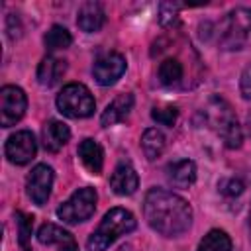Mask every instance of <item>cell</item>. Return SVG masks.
<instances>
[{"instance_id":"cell-1","label":"cell","mask_w":251,"mask_h":251,"mask_svg":"<svg viewBox=\"0 0 251 251\" xmlns=\"http://www.w3.org/2000/svg\"><path fill=\"white\" fill-rule=\"evenodd\" d=\"M143 218L153 231L176 237L192 226V208L182 196L167 188H151L143 198Z\"/></svg>"},{"instance_id":"cell-2","label":"cell","mask_w":251,"mask_h":251,"mask_svg":"<svg viewBox=\"0 0 251 251\" xmlns=\"http://www.w3.org/2000/svg\"><path fill=\"white\" fill-rule=\"evenodd\" d=\"M206 126L222 139L227 149H239L243 141V131L231 104L222 96H210L202 110Z\"/></svg>"},{"instance_id":"cell-3","label":"cell","mask_w":251,"mask_h":251,"mask_svg":"<svg viewBox=\"0 0 251 251\" xmlns=\"http://www.w3.org/2000/svg\"><path fill=\"white\" fill-rule=\"evenodd\" d=\"M216 41L224 51H241L251 45V8L229 10L216 27Z\"/></svg>"},{"instance_id":"cell-4","label":"cell","mask_w":251,"mask_h":251,"mask_svg":"<svg viewBox=\"0 0 251 251\" xmlns=\"http://www.w3.org/2000/svg\"><path fill=\"white\" fill-rule=\"evenodd\" d=\"M137 227L135 216L126 208H112L104 214L100 226L90 233L86 247L88 251H106L118 237L131 233Z\"/></svg>"},{"instance_id":"cell-5","label":"cell","mask_w":251,"mask_h":251,"mask_svg":"<svg viewBox=\"0 0 251 251\" xmlns=\"http://www.w3.org/2000/svg\"><path fill=\"white\" fill-rule=\"evenodd\" d=\"M57 108L67 118L82 120L94 114L96 102H94L92 92L82 82H69L57 94Z\"/></svg>"},{"instance_id":"cell-6","label":"cell","mask_w":251,"mask_h":251,"mask_svg":"<svg viewBox=\"0 0 251 251\" xmlns=\"http://www.w3.org/2000/svg\"><path fill=\"white\" fill-rule=\"evenodd\" d=\"M96 200H98L96 190L92 186H82V188L75 190L57 208V218L65 224H71V226L86 222L96 210Z\"/></svg>"},{"instance_id":"cell-7","label":"cell","mask_w":251,"mask_h":251,"mask_svg":"<svg viewBox=\"0 0 251 251\" xmlns=\"http://www.w3.org/2000/svg\"><path fill=\"white\" fill-rule=\"evenodd\" d=\"M27 110V96L16 84H6L0 90V124L2 127L16 126Z\"/></svg>"},{"instance_id":"cell-8","label":"cell","mask_w":251,"mask_h":251,"mask_svg":"<svg viewBox=\"0 0 251 251\" xmlns=\"http://www.w3.org/2000/svg\"><path fill=\"white\" fill-rule=\"evenodd\" d=\"M37 153V141L29 129H20L6 139L4 155L12 165H27Z\"/></svg>"},{"instance_id":"cell-9","label":"cell","mask_w":251,"mask_h":251,"mask_svg":"<svg viewBox=\"0 0 251 251\" xmlns=\"http://www.w3.org/2000/svg\"><path fill=\"white\" fill-rule=\"evenodd\" d=\"M127 69V61L122 53L118 51H108L104 55H100L94 65H92V76L100 86H110L114 84L118 78H122V75Z\"/></svg>"},{"instance_id":"cell-10","label":"cell","mask_w":251,"mask_h":251,"mask_svg":"<svg viewBox=\"0 0 251 251\" xmlns=\"http://www.w3.org/2000/svg\"><path fill=\"white\" fill-rule=\"evenodd\" d=\"M53 178H55L53 169L45 163H39L31 169V173L27 175V180H25V192L33 204H37V206L47 204V200L51 196V188H53Z\"/></svg>"},{"instance_id":"cell-11","label":"cell","mask_w":251,"mask_h":251,"mask_svg":"<svg viewBox=\"0 0 251 251\" xmlns=\"http://www.w3.org/2000/svg\"><path fill=\"white\" fill-rule=\"evenodd\" d=\"M137 186H139V176H137L133 165L129 161H122L110 176V188L118 196H129L137 190Z\"/></svg>"},{"instance_id":"cell-12","label":"cell","mask_w":251,"mask_h":251,"mask_svg":"<svg viewBox=\"0 0 251 251\" xmlns=\"http://www.w3.org/2000/svg\"><path fill=\"white\" fill-rule=\"evenodd\" d=\"M165 176L171 186L175 188H188L196 180V165L190 159H178L167 165Z\"/></svg>"},{"instance_id":"cell-13","label":"cell","mask_w":251,"mask_h":251,"mask_svg":"<svg viewBox=\"0 0 251 251\" xmlns=\"http://www.w3.org/2000/svg\"><path fill=\"white\" fill-rule=\"evenodd\" d=\"M184 63L180 57H165L157 67V78L167 88H178L184 84Z\"/></svg>"},{"instance_id":"cell-14","label":"cell","mask_w":251,"mask_h":251,"mask_svg":"<svg viewBox=\"0 0 251 251\" xmlns=\"http://www.w3.org/2000/svg\"><path fill=\"white\" fill-rule=\"evenodd\" d=\"M106 22V12L100 2H84L76 14V25L84 33H96Z\"/></svg>"},{"instance_id":"cell-15","label":"cell","mask_w":251,"mask_h":251,"mask_svg":"<svg viewBox=\"0 0 251 251\" xmlns=\"http://www.w3.org/2000/svg\"><path fill=\"white\" fill-rule=\"evenodd\" d=\"M71 139V129L67 124L59 122V120H49L43 129H41V141H43V147L51 153H57L61 151L67 141Z\"/></svg>"},{"instance_id":"cell-16","label":"cell","mask_w":251,"mask_h":251,"mask_svg":"<svg viewBox=\"0 0 251 251\" xmlns=\"http://www.w3.org/2000/svg\"><path fill=\"white\" fill-rule=\"evenodd\" d=\"M67 73V61L65 59H59L55 55H47L41 59L39 67H37V80L41 86H55L63 75Z\"/></svg>"},{"instance_id":"cell-17","label":"cell","mask_w":251,"mask_h":251,"mask_svg":"<svg viewBox=\"0 0 251 251\" xmlns=\"http://www.w3.org/2000/svg\"><path fill=\"white\" fill-rule=\"evenodd\" d=\"M131 108H133V96H131V94H118V96L106 106V110L102 112L100 124H102L104 127H110V126H114V124H120V122H124V120L129 116Z\"/></svg>"},{"instance_id":"cell-18","label":"cell","mask_w":251,"mask_h":251,"mask_svg":"<svg viewBox=\"0 0 251 251\" xmlns=\"http://www.w3.org/2000/svg\"><path fill=\"white\" fill-rule=\"evenodd\" d=\"M82 165L86 167L88 173L92 175H100L102 173V167H104V151L100 147V143L92 137H86L78 143V149H76Z\"/></svg>"},{"instance_id":"cell-19","label":"cell","mask_w":251,"mask_h":251,"mask_svg":"<svg viewBox=\"0 0 251 251\" xmlns=\"http://www.w3.org/2000/svg\"><path fill=\"white\" fill-rule=\"evenodd\" d=\"M141 149L149 161H155L165 151V135L157 127H147L141 135Z\"/></svg>"},{"instance_id":"cell-20","label":"cell","mask_w":251,"mask_h":251,"mask_svg":"<svg viewBox=\"0 0 251 251\" xmlns=\"http://www.w3.org/2000/svg\"><path fill=\"white\" fill-rule=\"evenodd\" d=\"M196 251H233V243L224 229H210L200 239Z\"/></svg>"},{"instance_id":"cell-21","label":"cell","mask_w":251,"mask_h":251,"mask_svg":"<svg viewBox=\"0 0 251 251\" xmlns=\"http://www.w3.org/2000/svg\"><path fill=\"white\" fill-rule=\"evenodd\" d=\"M43 43L47 47V51H61V49H67L71 43H73V35L69 33L67 27L55 24L47 29V33L43 35Z\"/></svg>"},{"instance_id":"cell-22","label":"cell","mask_w":251,"mask_h":251,"mask_svg":"<svg viewBox=\"0 0 251 251\" xmlns=\"http://www.w3.org/2000/svg\"><path fill=\"white\" fill-rule=\"evenodd\" d=\"M18 224V243L22 251H31V231H33V216L25 212H16Z\"/></svg>"},{"instance_id":"cell-23","label":"cell","mask_w":251,"mask_h":251,"mask_svg":"<svg viewBox=\"0 0 251 251\" xmlns=\"http://www.w3.org/2000/svg\"><path fill=\"white\" fill-rule=\"evenodd\" d=\"M67 235L69 231L59 227L57 224H43L37 231V241L43 245H59Z\"/></svg>"},{"instance_id":"cell-24","label":"cell","mask_w":251,"mask_h":251,"mask_svg":"<svg viewBox=\"0 0 251 251\" xmlns=\"http://www.w3.org/2000/svg\"><path fill=\"white\" fill-rule=\"evenodd\" d=\"M151 118H153L157 124H161V126L173 127L175 122H176V118H178V110H176L175 106H171V104L155 106V108L151 110Z\"/></svg>"},{"instance_id":"cell-25","label":"cell","mask_w":251,"mask_h":251,"mask_svg":"<svg viewBox=\"0 0 251 251\" xmlns=\"http://www.w3.org/2000/svg\"><path fill=\"white\" fill-rule=\"evenodd\" d=\"M218 188H220V192H222L226 198H235V196H239V194L243 192L245 184H243L241 178L229 176V178H222V180L218 182Z\"/></svg>"},{"instance_id":"cell-26","label":"cell","mask_w":251,"mask_h":251,"mask_svg":"<svg viewBox=\"0 0 251 251\" xmlns=\"http://www.w3.org/2000/svg\"><path fill=\"white\" fill-rule=\"evenodd\" d=\"M180 10V4H173V2H165L161 4V16H159V22L163 25L167 24H173L176 20V12Z\"/></svg>"},{"instance_id":"cell-27","label":"cell","mask_w":251,"mask_h":251,"mask_svg":"<svg viewBox=\"0 0 251 251\" xmlns=\"http://www.w3.org/2000/svg\"><path fill=\"white\" fill-rule=\"evenodd\" d=\"M239 90H241V96L251 102V63L243 69L241 73V78H239Z\"/></svg>"},{"instance_id":"cell-28","label":"cell","mask_w":251,"mask_h":251,"mask_svg":"<svg viewBox=\"0 0 251 251\" xmlns=\"http://www.w3.org/2000/svg\"><path fill=\"white\" fill-rule=\"evenodd\" d=\"M57 247H59V251H80L78 245H76V241H75V237H73L71 233H69Z\"/></svg>"},{"instance_id":"cell-29","label":"cell","mask_w":251,"mask_h":251,"mask_svg":"<svg viewBox=\"0 0 251 251\" xmlns=\"http://www.w3.org/2000/svg\"><path fill=\"white\" fill-rule=\"evenodd\" d=\"M245 127H247V135L251 137V112H249L247 118H245Z\"/></svg>"},{"instance_id":"cell-30","label":"cell","mask_w":251,"mask_h":251,"mask_svg":"<svg viewBox=\"0 0 251 251\" xmlns=\"http://www.w3.org/2000/svg\"><path fill=\"white\" fill-rule=\"evenodd\" d=\"M249 233H251V208H249Z\"/></svg>"}]
</instances>
